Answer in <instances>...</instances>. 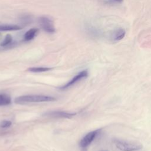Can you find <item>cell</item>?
Instances as JSON below:
<instances>
[{"instance_id": "obj_1", "label": "cell", "mask_w": 151, "mask_h": 151, "mask_svg": "<svg viewBox=\"0 0 151 151\" xmlns=\"http://www.w3.org/2000/svg\"><path fill=\"white\" fill-rule=\"evenodd\" d=\"M56 99L52 96L45 95H25L19 96L15 99V102L18 104L28 103L48 102L55 101Z\"/></svg>"}, {"instance_id": "obj_2", "label": "cell", "mask_w": 151, "mask_h": 151, "mask_svg": "<svg viewBox=\"0 0 151 151\" xmlns=\"http://www.w3.org/2000/svg\"><path fill=\"white\" fill-rule=\"evenodd\" d=\"M114 143L117 148L122 151H139L143 148L142 145L137 142L115 139Z\"/></svg>"}, {"instance_id": "obj_3", "label": "cell", "mask_w": 151, "mask_h": 151, "mask_svg": "<svg viewBox=\"0 0 151 151\" xmlns=\"http://www.w3.org/2000/svg\"><path fill=\"white\" fill-rule=\"evenodd\" d=\"M38 22L41 28L46 32L53 34L55 32L53 22L51 19L46 17H41L38 19Z\"/></svg>"}, {"instance_id": "obj_4", "label": "cell", "mask_w": 151, "mask_h": 151, "mask_svg": "<svg viewBox=\"0 0 151 151\" xmlns=\"http://www.w3.org/2000/svg\"><path fill=\"white\" fill-rule=\"evenodd\" d=\"M100 132V129L91 131L86 134L80 140V146L81 148H86L95 139Z\"/></svg>"}, {"instance_id": "obj_5", "label": "cell", "mask_w": 151, "mask_h": 151, "mask_svg": "<svg viewBox=\"0 0 151 151\" xmlns=\"http://www.w3.org/2000/svg\"><path fill=\"white\" fill-rule=\"evenodd\" d=\"M88 76V71L85 70H83L81 72H80L79 73H78L76 76H75L70 81L67 82L65 84H64V86H61L60 87V88L61 90H65L71 86H72L73 85H74L75 83H76L77 82L79 81L80 80L86 78Z\"/></svg>"}, {"instance_id": "obj_6", "label": "cell", "mask_w": 151, "mask_h": 151, "mask_svg": "<svg viewBox=\"0 0 151 151\" xmlns=\"http://www.w3.org/2000/svg\"><path fill=\"white\" fill-rule=\"evenodd\" d=\"M76 113H68L63 111H47L44 113L45 116L55 117V118H70L74 116Z\"/></svg>"}, {"instance_id": "obj_7", "label": "cell", "mask_w": 151, "mask_h": 151, "mask_svg": "<svg viewBox=\"0 0 151 151\" xmlns=\"http://www.w3.org/2000/svg\"><path fill=\"white\" fill-rule=\"evenodd\" d=\"M125 35H126V31L124 30V29L119 28L113 31L111 38L113 39V41L117 42L122 40L124 37Z\"/></svg>"}, {"instance_id": "obj_8", "label": "cell", "mask_w": 151, "mask_h": 151, "mask_svg": "<svg viewBox=\"0 0 151 151\" xmlns=\"http://www.w3.org/2000/svg\"><path fill=\"white\" fill-rule=\"evenodd\" d=\"M38 29L37 28H32L29 29L24 35V40L25 41H29L34 38V37L38 34Z\"/></svg>"}, {"instance_id": "obj_9", "label": "cell", "mask_w": 151, "mask_h": 151, "mask_svg": "<svg viewBox=\"0 0 151 151\" xmlns=\"http://www.w3.org/2000/svg\"><path fill=\"white\" fill-rule=\"evenodd\" d=\"M21 29V27L15 25H0V31H17Z\"/></svg>"}, {"instance_id": "obj_10", "label": "cell", "mask_w": 151, "mask_h": 151, "mask_svg": "<svg viewBox=\"0 0 151 151\" xmlns=\"http://www.w3.org/2000/svg\"><path fill=\"white\" fill-rule=\"evenodd\" d=\"M11 103V97L6 94H0V106H7Z\"/></svg>"}, {"instance_id": "obj_11", "label": "cell", "mask_w": 151, "mask_h": 151, "mask_svg": "<svg viewBox=\"0 0 151 151\" xmlns=\"http://www.w3.org/2000/svg\"><path fill=\"white\" fill-rule=\"evenodd\" d=\"M51 70L49 67H31L28 69V70L32 73H42L49 71Z\"/></svg>"}, {"instance_id": "obj_12", "label": "cell", "mask_w": 151, "mask_h": 151, "mask_svg": "<svg viewBox=\"0 0 151 151\" xmlns=\"http://www.w3.org/2000/svg\"><path fill=\"white\" fill-rule=\"evenodd\" d=\"M12 36L9 34H8L6 35L4 41L0 44V45L2 47H5L6 45H8L9 44H11L12 42Z\"/></svg>"}, {"instance_id": "obj_13", "label": "cell", "mask_w": 151, "mask_h": 151, "mask_svg": "<svg viewBox=\"0 0 151 151\" xmlns=\"http://www.w3.org/2000/svg\"><path fill=\"white\" fill-rule=\"evenodd\" d=\"M123 0H104L103 2L106 5H118L120 4L123 2Z\"/></svg>"}, {"instance_id": "obj_14", "label": "cell", "mask_w": 151, "mask_h": 151, "mask_svg": "<svg viewBox=\"0 0 151 151\" xmlns=\"http://www.w3.org/2000/svg\"><path fill=\"white\" fill-rule=\"evenodd\" d=\"M11 122L9 120H4L1 123V127L2 128H7L11 126Z\"/></svg>"}, {"instance_id": "obj_15", "label": "cell", "mask_w": 151, "mask_h": 151, "mask_svg": "<svg viewBox=\"0 0 151 151\" xmlns=\"http://www.w3.org/2000/svg\"><path fill=\"white\" fill-rule=\"evenodd\" d=\"M21 20L24 21V23H27V24L31 22V18L29 15H24L23 17H22Z\"/></svg>"}, {"instance_id": "obj_16", "label": "cell", "mask_w": 151, "mask_h": 151, "mask_svg": "<svg viewBox=\"0 0 151 151\" xmlns=\"http://www.w3.org/2000/svg\"><path fill=\"white\" fill-rule=\"evenodd\" d=\"M100 151H107V150H100Z\"/></svg>"}]
</instances>
